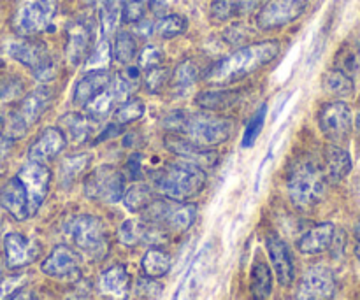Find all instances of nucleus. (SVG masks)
I'll return each instance as SVG.
<instances>
[{
  "instance_id": "28",
  "label": "nucleus",
  "mask_w": 360,
  "mask_h": 300,
  "mask_svg": "<svg viewBox=\"0 0 360 300\" xmlns=\"http://www.w3.org/2000/svg\"><path fill=\"white\" fill-rule=\"evenodd\" d=\"M90 165V155L86 153H77V155H69V157L63 158L58 165V179L62 186H70L74 181L79 179V176Z\"/></svg>"
},
{
  "instance_id": "11",
  "label": "nucleus",
  "mask_w": 360,
  "mask_h": 300,
  "mask_svg": "<svg viewBox=\"0 0 360 300\" xmlns=\"http://www.w3.org/2000/svg\"><path fill=\"white\" fill-rule=\"evenodd\" d=\"M309 0H267L257 13V27L260 30L283 28L302 16Z\"/></svg>"
},
{
  "instance_id": "49",
  "label": "nucleus",
  "mask_w": 360,
  "mask_h": 300,
  "mask_svg": "<svg viewBox=\"0 0 360 300\" xmlns=\"http://www.w3.org/2000/svg\"><path fill=\"white\" fill-rule=\"evenodd\" d=\"M127 169H129L130 172V178L132 179H137L141 178V155H134L132 158L129 160V165H127Z\"/></svg>"
},
{
  "instance_id": "40",
  "label": "nucleus",
  "mask_w": 360,
  "mask_h": 300,
  "mask_svg": "<svg viewBox=\"0 0 360 300\" xmlns=\"http://www.w3.org/2000/svg\"><path fill=\"white\" fill-rule=\"evenodd\" d=\"M266 104L260 105V107L257 109L255 115L250 118L245 133H243V148H252L253 144H255V141L259 139L260 132H262L264 129V123H266Z\"/></svg>"
},
{
  "instance_id": "22",
  "label": "nucleus",
  "mask_w": 360,
  "mask_h": 300,
  "mask_svg": "<svg viewBox=\"0 0 360 300\" xmlns=\"http://www.w3.org/2000/svg\"><path fill=\"white\" fill-rule=\"evenodd\" d=\"M352 171V157L345 146H338V144H327L323 150V164L322 172L326 176L327 183H338L343 181Z\"/></svg>"
},
{
  "instance_id": "29",
  "label": "nucleus",
  "mask_w": 360,
  "mask_h": 300,
  "mask_svg": "<svg viewBox=\"0 0 360 300\" xmlns=\"http://www.w3.org/2000/svg\"><path fill=\"white\" fill-rule=\"evenodd\" d=\"M250 292L253 300H267L273 292V274L266 262H255L250 276Z\"/></svg>"
},
{
  "instance_id": "20",
  "label": "nucleus",
  "mask_w": 360,
  "mask_h": 300,
  "mask_svg": "<svg viewBox=\"0 0 360 300\" xmlns=\"http://www.w3.org/2000/svg\"><path fill=\"white\" fill-rule=\"evenodd\" d=\"M65 58L70 65H79L91 51V30L84 21H72L67 27Z\"/></svg>"
},
{
  "instance_id": "8",
  "label": "nucleus",
  "mask_w": 360,
  "mask_h": 300,
  "mask_svg": "<svg viewBox=\"0 0 360 300\" xmlns=\"http://www.w3.org/2000/svg\"><path fill=\"white\" fill-rule=\"evenodd\" d=\"M58 13V0H27L14 16L13 28L21 37L49 30Z\"/></svg>"
},
{
  "instance_id": "15",
  "label": "nucleus",
  "mask_w": 360,
  "mask_h": 300,
  "mask_svg": "<svg viewBox=\"0 0 360 300\" xmlns=\"http://www.w3.org/2000/svg\"><path fill=\"white\" fill-rule=\"evenodd\" d=\"M41 270L49 278L62 281H74L81 276L79 255L70 246L58 244L53 248L48 259L42 262Z\"/></svg>"
},
{
  "instance_id": "1",
  "label": "nucleus",
  "mask_w": 360,
  "mask_h": 300,
  "mask_svg": "<svg viewBox=\"0 0 360 300\" xmlns=\"http://www.w3.org/2000/svg\"><path fill=\"white\" fill-rule=\"evenodd\" d=\"M281 51V44L278 41H262L246 44L238 48L234 53L225 58L218 60L207 70L204 79L213 86H225L245 79L250 74L257 72L262 67L269 65Z\"/></svg>"
},
{
  "instance_id": "42",
  "label": "nucleus",
  "mask_w": 360,
  "mask_h": 300,
  "mask_svg": "<svg viewBox=\"0 0 360 300\" xmlns=\"http://www.w3.org/2000/svg\"><path fill=\"white\" fill-rule=\"evenodd\" d=\"M146 2L144 0H125L122 9V21L129 25L139 23L146 16Z\"/></svg>"
},
{
  "instance_id": "50",
  "label": "nucleus",
  "mask_w": 360,
  "mask_h": 300,
  "mask_svg": "<svg viewBox=\"0 0 360 300\" xmlns=\"http://www.w3.org/2000/svg\"><path fill=\"white\" fill-rule=\"evenodd\" d=\"M354 130H355V137H357V141L360 144V97H359L357 112H355V118H354Z\"/></svg>"
},
{
  "instance_id": "3",
  "label": "nucleus",
  "mask_w": 360,
  "mask_h": 300,
  "mask_svg": "<svg viewBox=\"0 0 360 300\" xmlns=\"http://www.w3.org/2000/svg\"><path fill=\"white\" fill-rule=\"evenodd\" d=\"M153 186L167 199L188 202L206 188V172L188 162H169L155 171Z\"/></svg>"
},
{
  "instance_id": "53",
  "label": "nucleus",
  "mask_w": 360,
  "mask_h": 300,
  "mask_svg": "<svg viewBox=\"0 0 360 300\" xmlns=\"http://www.w3.org/2000/svg\"><path fill=\"white\" fill-rule=\"evenodd\" d=\"M69 300H84V299H81V297H72V299H69Z\"/></svg>"
},
{
  "instance_id": "33",
  "label": "nucleus",
  "mask_w": 360,
  "mask_h": 300,
  "mask_svg": "<svg viewBox=\"0 0 360 300\" xmlns=\"http://www.w3.org/2000/svg\"><path fill=\"white\" fill-rule=\"evenodd\" d=\"M123 204L132 213H143L148 206L155 200L153 188L144 183H137V185L130 186L125 193H123Z\"/></svg>"
},
{
  "instance_id": "52",
  "label": "nucleus",
  "mask_w": 360,
  "mask_h": 300,
  "mask_svg": "<svg viewBox=\"0 0 360 300\" xmlns=\"http://www.w3.org/2000/svg\"><path fill=\"white\" fill-rule=\"evenodd\" d=\"M84 2H86L88 6H98V4H101L102 0H84Z\"/></svg>"
},
{
  "instance_id": "43",
  "label": "nucleus",
  "mask_w": 360,
  "mask_h": 300,
  "mask_svg": "<svg viewBox=\"0 0 360 300\" xmlns=\"http://www.w3.org/2000/svg\"><path fill=\"white\" fill-rule=\"evenodd\" d=\"M171 79V74L164 67H157V69H150L144 76V86L150 93H158L160 90H164L165 84Z\"/></svg>"
},
{
  "instance_id": "37",
  "label": "nucleus",
  "mask_w": 360,
  "mask_h": 300,
  "mask_svg": "<svg viewBox=\"0 0 360 300\" xmlns=\"http://www.w3.org/2000/svg\"><path fill=\"white\" fill-rule=\"evenodd\" d=\"M118 104L120 102L118 98H116V95L112 93L111 88H108L104 93H101L98 97H95L94 100L88 102V104L84 105V109H86V112L91 118H95V116H97V118H104V116L111 115Z\"/></svg>"
},
{
  "instance_id": "21",
  "label": "nucleus",
  "mask_w": 360,
  "mask_h": 300,
  "mask_svg": "<svg viewBox=\"0 0 360 300\" xmlns=\"http://www.w3.org/2000/svg\"><path fill=\"white\" fill-rule=\"evenodd\" d=\"M111 79L112 76L105 69H95L91 70V72L84 74V76L77 81L76 88H74V104L84 107L88 102H91L95 97H98V95L104 93V91L108 90L109 84H111Z\"/></svg>"
},
{
  "instance_id": "26",
  "label": "nucleus",
  "mask_w": 360,
  "mask_h": 300,
  "mask_svg": "<svg viewBox=\"0 0 360 300\" xmlns=\"http://www.w3.org/2000/svg\"><path fill=\"white\" fill-rule=\"evenodd\" d=\"M241 97V91L238 90H207L197 95V104L202 109L211 112H220L232 107Z\"/></svg>"
},
{
  "instance_id": "47",
  "label": "nucleus",
  "mask_w": 360,
  "mask_h": 300,
  "mask_svg": "<svg viewBox=\"0 0 360 300\" xmlns=\"http://www.w3.org/2000/svg\"><path fill=\"white\" fill-rule=\"evenodd\" d=\"M246 35H248V28L241 23H234L225 30V41L231 44H241Z\"/></svg>"
},
{
  "instance_id": "41",
  "label": "nucleus",
  "mask_w": 360,
  "mask_h": 300,
  "mask_svg": "<svg viewBox=\"0 0 360 300\" xmlns=\"http://www.w3.org/2000/svg\"><path fill=\"white\" fill-rule=\"evenodd\" d=\"M91 55L88 56V67L91 69H105L109 62L112 58V44L109 39H102L97 46L94 48V51H90Z\"/></svg>"
},
{
  "instance_id": "2",
  "label": "nucleus",
  "mask_w": 360,
  "mask_h": 300,
  "mask_svg": "<svg viewBox=\"0 0 360 300\" xmlns=\"http://www.w3.org/2000/svg\"><path fill=\"white\" fill-rule=\"evenodd\" d=\"M164 126L167 132L186 137L204 148H214L227 143L234 130V123L224 116L188 111H174L167 115L164 118Z\"/></svg>"
},
{
  "instance_id": "46",
  "label": "nucleus",
  "mask_w": 360,
  "mask_h": 300,
  "mask_svg": "<svg viewBox=\"0 0 360 300\" xmlns=\"http://www.w3.org/2000/svg\"><path fill=\"white\" fill-rule=\"evenodd\" d=\"M21 93V83L16 79H6L0 83V100H13Z\"/></svg>"
},
{
  "instance_id": "35",
  "label": "nucleus",
  "mask_w": 360,
  "mask_h": 300,
  "mask_svg": "<svg viewBox=\"0 0 360 300\" xmlns=\"http://www.w3.org/2000/svg\"><path fill=\"white\" fill-rule=\"evenodd\" d=\"M137 56V41L130 32H116L115 41H112V58L116 62L129 65Z\"/></svg>"
},
{
  "instance_id": "17",
  "label": "nucleus",
  "mask_w": 360,
  "mask_h": 300,
  "mask_svg": "<svg viewBox=\"0 0 360 300\" xmlns=\"http://www.w3.org/2000/svg\"><path fill=\"white\" fill-rule=\"evenodd\" d=\"M65 132L56 129V126H49V129L42 130L37 136V139L32 143L30 150H28V160L46 164L48 160H53L55 157H58V155L65 150Z\"/></svg>"
},
{
  "instance_id": "36",
  "label": "nucleus",
  "mask_w": 360,
  "mask_h": 300,
  "mask_svg": "<svg viewBox=\"0 0 360 300\" xmlns=\"http://www.w3.org/2000/svg\"><path fill=\"white\" fill-rule=\"evenodd\" d=\"M188 28V21L181 14H164L160 20L155 23V32L160 35L162 39H174L178 35L185 34Z\"/></svg>"
},
{
  "instance_id": "45",
  "label": "nucleus",
  "mask_w": 360,
  "mask_h": 300,
  "mask_svg": "<svg viewBox=\"0 0 360 300\" xmlns=\"http://www.w3.org/2000/svg\"><path fill=\"white\" fill-rule=\"evenodd\" d=\"M23 281H25V276H21V274L0 280V300H7L13 297V295L23 287Z\"/></svg>"
},
{
  "instance_id": "38",
  "label": "nucleus",
  "mask_w": 360,
  "mask_h": 300,
  "mask_svg": "<svg viewBox=\"0 0 360 300\" xmlns=\"http://www.w3.org/2000/svg\"><path fill=\"white\" fill-rule=\"evenodd\" d=\"M144 116V102L141 98H127L123 104L118 105L115 111V122L118 125H129V123L137 122Z\"/></svg>"
},
{
  "instance_id": "4",
  "label": "nucleus",
  "mask_w": 360,
  "mask_h": 300,
  "mask_svg": "<svg viewBox=\"0 0 360 300\" xmlns=\"http://www.w3.org/2000/svg\"><path fill=\"white\" fill-rule=\"evenodd\" d=\"M327 179L322 167L311 160L295 162L287 178V190L292 204L299 209H311L326 193Z\"/></svg>"
},
{
  "instance_id": "13",
  "label": "nucleus",
  "mask_w": 360,
  "mask_h": 300,
  "mask_svg": "<svg viewBox=\"0 0 360 300\" xmlns=\"http://www.w3.org/2000/svg\"><path fill=\"white\" fill-rule=\"evenodd\" d=\"M336 276L329 267L313 266L306 270L297 288V300H333L336 295Z\"/></svg>"
},
{
  "instance_id": "30",
  "label": "nucleus",
  "mask_w": 360,
  "mask_h": 300,
  "mask_svg": "<svg viewBox=\"0 0 360 300\" xmlns=\"http://www.w3.org/2000/svg\"><path fill=\"white\" fill-rule=\"evenodd\" d=\"M322 84H323V90L327 93L334 95V97H350L355 90V79L348 74L341 72L340 69H330L323 74L322 77Z\"/></svg>"
},
{
  "instance_id": "10",
  "label": "nucleus",
  "mask_w": 360,
  "mask_h": 300,
  "mask_svg": "<svg viewBox=\"0 0 360 300\" xmlns=\"http://www.w3.org/2000/svg\"><path fill=\"white\" fill-rule=\"evenodd\" d=\"M319 126L330 144L345 146L354 133V112L345 100H333L319 111Z\"/></svg>"
},
{
  "instance_id": "5",
  "label": "nucleus",
  "mask_w": 360,
  "mask_h": 300,
  "mask_svg": "<svg viewBox=\"0 0 360 300\" xmlns=\"http://www.w3.org/2000/svg\"><path fill=\"white\" fill-rule=\"evenodd\" d=\"M144 213V220L164 232L185 234L197 218V207L190 202H178L171 199H155Z\"/></svg>"
},
{
  "instance_id": "16",
  "label": "nucleus",
  "mask_w": 360,
  "mask_h": 300,
  "mask_svg": "<svg viewBox=\"0 0 360 300\" xmlns=\"http://www.w3.org/2000/svg\"><path fill=\"white\" fill-rule=\"evenodd\" d=\"M266 248L267 253H269L271 263H273L274 273H276L280 285L290 287L292 281H294L295 278V267L287 242H285L280 235L269 234L266 239Z\"/></svg>"
},
{
  "instance_id": "51",
  "label": "nucleus",
  "mask_w": 360,
  "mask_h": 300,
  "mask_svg": "<svg viewBox=\"0 0 360 300\" xmlns=\"http://www.w3.org/2000/svg\"><path fill=\"white\" fill-rule=\"evenodd\" d=\"M355 255H357L359 262H360V220L355 227Z\"/></svg>"
},
{
  "instance_id": "12",
  "label": "nucleus",
  "mask_w": 360,
  "mask_h": 300,
  "mask_svg": "<svg viewBox=\"0 0 360 300\" xmlns=\"http://www.w3.org/2000/svg\"><path fill=\"white\" fill-rule=\"evenodd\" d=\"M18 178L27 188L28 195V211L30 216H35L41 206L44 204L46 197L49 192V181H51V172L46 167V164H39V162H28L27 165L20 169Z\"/></svg>"
},
{
  "instance_id": "24",
  "label": "nucleus",
  "mask_w": 360,
  "mask_h": 300,
  "mask_svg": "<svg viewBox=\"0 0 360 300\" xmlns=\"http://www.w3.org/2000/svg\"><path fill=\"white\" fill-rule=\"evenodd\" d=\"M63 130H67L70 139L74 143H86L91 139V136L97 130V119L91 118L90 115H81V112H69V115H63V118L60 119Z\"/></svg>"
},
{
  "instance_id": "48",
  "label": "nucleus",
  "mask_w": 360,
  "mask_h": 300,
  "mask_svg": "<svg viewBox=\"0 0 360 300\" xmlns=\"http://www.w3.org/2000/svg\"><path fill=\"white\" fill-rule=\"evenodd\" d=\"M155 30V25L148 20H141L139 23H136V34L139 37H150Z\"/></svg>"
},
{
  "instance_id": "31",
  "label": "nucleus",
  "mask_w": 360,
  "mask_h": 300,
  "mask_svg": "<svg viewBox=\"0 0 360 300\" xmlns=\"http://www.w3.org/2000/svg\"><path fill=\"white\" fill-rule=\"evenodd\" d=\"M334 69L355 77L360 72V46L355 42H345L336 53Z\"/></svg>"
},
{
  "instance_id": "23",
  "label": "nucleus",
  "mask_w": 360,
  "mask_h": 300,
  "mask_svg": "<svg viewBox=\"0 0 360 300\" xmlns=\"http://www.w3.org/2000/svg\"><path fill=\"white\" fill-rule=\"evenodd\" d=\"M336 239V227L333 223H319L309 228L297 242L299 252L304 255H320L333 248V242Z\"/></svg>"
},
{
  "instance_id": "44",
  "label": "nucleus",
  "mask_w": 360,
  "mask_h": 300,
  "mask_svg": "<svg viewBox=\"0 0 360 300\" xmlns=\"http://www.w3.org/2000/svg\"><path fill=\"white\" fill-rule=\"evenodd\" d=\"M162 62H164V53L157 46H146L139 53V69H157L162 67Z\"/></svg>"
},
{
  "instance_id": "9",
  "label": "nucleus",
  "mask_w": 360,
  "mask_h": 300,
  "mask_svg": "<svg viewBox=\"0 0 360 300\" xmlns=\"http://www.w3.org/2000/svg\"><path fill=\"white\" fill-rule=\"evenodd\" d=\"M84 193L88 199L104 204H116L125 193V176L112 165H98L84 178Z\"/></svg>"
},
{
  "instance_id": "39",
  "label": "nucleus",
  "mask_w": 360,
  "mask_h": 300,
  "mask_svg": "<svg viewBox=\"0 0 360 300\" xmlns=\"http://www.w3.org/2000/svg\"><path fill=\"white\" fill-rule=\"evenodd\" d=\"M236 16H243L239 0H213L210 7V18L214 23H225Z\"/></svg>"
},
{
  "instance_id": "14",
  "label": "nucleus",
  "mask_w": 360,
  "mask_h": 300,
  "mask_svg": "<svg viewBox=\"0 0 360 300\" xmlns=\"http://www.w3.org/2000/svg\"><path fill=\"white\" fill-rule=\"evenodd\" d=\"M164 144L172 155L179 158L183 162H188V164L197 165L202 171L207 169H213L218 164V153L213 148H204L200 144L192 143L186 137L178 136V133L167 132L164 137Z\"/></svg>"
},
{
  "instance_id": "7",
  "label": "nucleus",
  "mask_w": 360,
  "mask_h": 300,
  "mask_svg": "<svg viewBox=\"0 0 360 300\" xmlns=\"http://www.w3.org/2000/svg\"><path fill=\"white\" fill-rule=\"evenodd\" d=\"M7 55L32 70L39 81H49L55 77V63L48 51V46L39 39L21 37L9 42Z\"/></svg>"
},
{
  "instance_id": "6",
  "label": "nucleus",
  "mask_w": 360,
  "mask_h": 300,
  "mask_svg": "<svg viewBox=\"0 0 360 300\" xmlns=\"http://www.w3.org/2000/svg\"><path fill=\"white\" fill-rule=\"evenodd\" d=\"M67 235L72 244L91 259H104L108 253V235L102 221L91 214H79L67 223Z\"/></svg>"
},
{
  "instance_id": "18",
  "label": "nucleus",
  "mask_w": 360,
  "mask_h": 300,
  "mask_svg": "<svg viewBox=\"0 0 360 300\" xmlns=\"http://www.w3.org/2000/svg\"><path fill=\"white\" fill-rule=\"evenodd\" d=\"M4 249H6V262L9 269H21L34 262L39 256L41 246L35 241H30L25 235L7 234L4 239Z\"/></svg>"
},
{
  "instance_id": "32",
  "label": "nucleus",
  "mask_w": 360,
  "mask_h": 300,
  "mask_svg": "<svg viewBox=\"0 0 360 300\" xmlns=\"http://www.w3.org/2000/svg\"><path fill=\"white\" fill-rule=\"evenodd\" d=\"M98 18H101V28L102 34L105 37L112 35L122 23V9H123V0H102L98 4Z\"/></svg>"
},
{
  "instance_id": "19",
  "label": "nucleus",
  "mask_w": 360,
  "mask_h": 300,
  "mask_svg": "<svg viewBox=\"0 0 360 300\" xmlns=\"http://www.w3.org/2000/svg\"><path fill=\"white\" fill-rule=\"evenodd\" d=\"M0 206L16 221H25L30 218L27 188H25V185L18 176L7 179L2 188H0Z\"/></svg>"
},
{
  "instance_id": "25",
  "label": "nucleus",
  "mask_w": 360,
  "mask_h": 300,
  "mask_svg": "<svg viewBox=\"0 0 360 300\" xmlns=\"http://www.w3.org/2000/svg\"><path fill=\"white\" fill-rule=\"evenodd\" d=\"M101 290L105 295L123 300L130 292V274L125 266H112L101 276Z\"/></svg>"
},
{
  "instance_id": "27",
  "label": "nucleus",
  "mask_w": 360,
  "mask_h": 300,
  "mask_svg": "<svg viewBox=\"0 0 360 300\" xmlns=\"http://www.w3.org/2000/svg\"><path fill=\"white\" fill-rule=\"evenodd\" d=\"M171 256L160 248H150L141 260V267H143V273L148 280L164 278L171 270Z\"/></svg>"
},
{
  "instance_id": "34",
  "label": "nucleus",
  "mask_w": 360,
  "mask_h": 300,
  "mask_svg": "<svg viewBox=\"0 0 360 300\" xmlns=\"http://www.w3.org/2000/svg\"><path fill=\"white\" fill-rule=\"evenodd\" d=\"M169 81H171L172 90L178 91V93H185L199 81V69L192 60H185L176 67Z\"/></svg>"
}]
</instances>
